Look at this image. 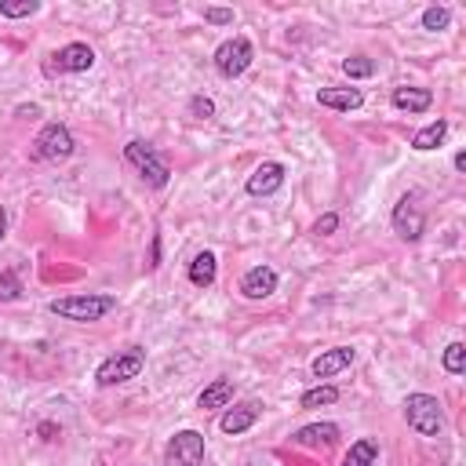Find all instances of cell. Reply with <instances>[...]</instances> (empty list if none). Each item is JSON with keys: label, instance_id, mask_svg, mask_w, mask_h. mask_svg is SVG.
<instances>
[{"label": "cell", "instance_id": "obj_26", "mask_svg": "<svg viewBox=\"0 0 466 466\" xmlns=\"http://www.w3.org/2000/svg\"><path fill=\"white\" fill-rule=\"evenodd\" d=\"M22 295V277L15 269H4L0 273V302H15Z\"/></svg>", "mask_w": 466, "mask_h": 466}, {"label": "cell", "instance_id": "obj_27", "mask_svg": "<svg viewBox=\"0 0 466 466\" xmlns=\"http://www.w3.org/2000/svg\"><path fill=\"white\" fill-rule=\"evenodd\" d=\"M189 116L211 120V116H215V102H211L208 95H193V98H189Z\"/></svg>", "mask_w": 466, "mask_h": 466}, {"label": "cell", "instance_id": "obj_2", "mask_svg": "<svg viewBox=\"0 0 466 466\" xmlns=\"http://www.w3.org/2000/svg\"><path fill=\"white\" fill-rule=\"evenodd\" d=\"M142 368H146V350H142V346H127V350L109 353V357L95 368V382H98V386H120V382L138 379Z\"/></svg>", "mask_w": 466, "mask_h": 466}, {"label": "cell", "instance_id": "obj_31", "mask_svg": "<svg viewBox=\"0 0 466 466\" xmlns=\"http://www.w3.org/2000/svg\"><path fill=\"white\" fill-rule=\"evenodd\" d=\"M36 113H40L36 106H22V109H18V116H36Z\"/></svg>", "mask_w": 466, "mask_h": 466}, {"label": "cell", "instance_id": "obj_5", "mask_svg": "<svg viewBox=\"0 0 466 466\" xmlns=\"http://www.w3.org/2000/svg\"><path fill=\"white\" fill-rule=\"evenodd\" d=\"M73 149H76V138L62 120L44 124L40 135L33 138V157L36 160H66V157H73Z\"/></svg>", "mask_w": 466, "mask_h": 466}, {"label": "cell", "instance_id": "obj_14", "mask_svg": "<svg viewBox=\"0 0 466 466\" xmlns=\"http://www.w3.org/2000/svg\"><path fill=\"white\" fill-rule=\"evenodd\" d=\"M255 422H258V404H255V400H244V404L226 408V415L218 419V430H222V433H229V437H237V433L251 430Z\"/></svg>", "mask_w": 466, "mask_h": 466}, {"label": "cell", "instance_id": "obj_11", "mask_svg": "<svg viewBox=\"0 0 466 466\" xmlns=\"http://www.w3.org/2000/svg\"><path fill=\"white\" fill-rule=\"evenodd\" d=\"M353 357H357L353 346H331V350H320V353L313 357L309 371H313V379H335L339 371H346V368L353 364Z\"/></svg>", "mask_w": 466, "mask_h": 466}, {"label": "cell", "instance_id": "obj_18", "mask_svg": "<svg viewBox=\"0 0 466 466\" xmlns=\"http://www.w3.org/2000/svg\"><path fill=\"white\" fill-rule=\"evenodd\" d=\"M186 277H189V284H193V288H211V284H215V277H218L215 251H197V255H193V262H189V269H186Z\"/></svg>", "mask_w": 466, "mask_h": 466}, {"label": "cell", "instance_id": "obj_24", "mask_svg": "<svg viewBox=\"0 0 466 466\" xmlns=\"http://www.w3.org/2000/svg\"><path fill=\"white\" fill-rule=\"evenodd\" d=\"M40 11V0H4L0 4V15L4 18H29Z\"/></svg>", "mask_w": 466, "mask_h": 466}, {"label": "cell", "instance_id": "obj_29", "mask_svg": "<svg viewBox=\"0 0 466 466\" xmlns=\"http://www.w3.org/2000/svg\"><path fill=\"white\" fill-rule=\"evenodd\" d=\"M335 229H339V215H335V211H324V215L313 222V233H317V237H331Z\"/></svg>", "mask_w": 466, "mask_h": 466}, {"label": "cell", "instance_id": "obj_6", "mask_svg": "<svg viewBox=\"0 0 466 466\" xmlns=\"http://www.w3.org/2000/svg\"><path fill=\"white\" fill-rule=\"evenodd\" d=\"M211 58H215V69H218L226 80H233V76L248 73V66L255 62V47H251L248 36H229V40H222V44L215 47Z\"/></svg>", "mask_w": 466, "mask_h": 466}, {"label": "cell", "instance_id": "obj_22", "mask_svg": "<svg viewBox=\"0 0 466 466\" xmlns=\"http://www.w3.org/2000/svg\"><path fill=\"white\" fill-rule=\"evenodd\" d=\"M339 400V390L335 386H313V390H306L302 397H299V408H320V404H335Z\"/></svg>", "mask_w": 466, "mask_h": 466}, {"label": "cell", "instance_id": "obj_30", "mask_svg": "<svg viewBox=\"0 0 466 466\" xmlns=\"http://www.w3.org/2000/svg\"><path fill=\"white\" fill-rule=\"evenodd\" d=\"M455 171H466V153H462V149L455 153Z\"/></svg>", "mask_w": 466, "mask_h": 466}, {"label": "cell", "instance_id": "obj_16", "mask_svg": "<svg viewBox=\"0 0 466 466\" xmlns=\"http://www.w3.org/2000/svg\"><path fill=\"white\" fill-rule=\"evenodd\" d=\"M433 106L430 87H393V109L400 113H426Z\"/></svg>", "mask_w": 466, "mask_h": 466}, {"label": "cell", "instance_id": "obj_32", "mask_svg": "<svg viewBox=\"0 0 466 466\" xmlns=\"http://www.w3.org/2000/svg\"><path fill=\"white\" fill-rule=\"evenodd\" d=\"M4 233H7V211L0 208V240H4Z\"/></svg>", "mask_w": 466, "mask_h": 466}, {"label": "cell", "instance_id": "obj_4", "mask_svg": "<svg viewBox=\"0 0 466 466\" xmlns=\"http://www.w3.org/2000/svg\"><path fill=\"white\" fill-rule=\"evenodd\" d=\"M124 160L138 171V178L146 182V186H153V189H164L167 182H171V167L164 164V157H157V149L149 146V142H142V138H131L127 146H124Z\"/></svg>", "mask_w": 466, "mask_h": 466}, {"label": "cell", "instance_id": "obj_1", "mask_svg": "<svg viewBox=\"0 0 466 466\" xmlns=\"http://www.w3.org/2000/svg\"><path fill=\"white\" fill-rule=\"evenodd\" d=\"M47 309L62 320H73V324H95L102 317H109L116 309V295H62V299H51Z\"/></svg>", "mask_w": 466, "mask_h": 466}, {"label": "cell", "instance_id": "obj_13", "mask_svg": "<svg viewBox=\"0 0 466 466\" xmlns=\"http://www.w3.org/2000/svg\"><path fill=\"white\" fill-rule=\"evenodd\" d=\"M317 106L350 113V109H360L364 106V91L360 87H320L317 91Z\"/></svg>", "mask_w": 466, "mask_h": 466}, {"label": "cell", "instance_id": "obj_7", "mask_svg": "<svg viewBox=\"0 0 466 466\" xmlns=\"http://www.w3.org/2000/svg\"><path fill=\"white\" fill-rule=\"evenodd\" d=\"M91 66H95V51H91L87 44L73 40V44H66V47H58V51H51V55H47V62H44V76L87 73Z\"/></svg>", "mask_w": 466, "mask_h": 466}, {"label": "cell", "instance_id": "obj_17", "mask_svg": "<svg viewBox=\"0 0 466 466\" xmlns=\"http://www.w3.org/2000/svg\"><path fill=\"white\" fill-rule=\"evenodd\" d=\"M229 400H233V382H229V379H215V382H208V386L197 393V408H200V411L229 408Z\"/></svg>", "mask_w": 466, "mask_h": 466}, {"label": "cell", "instance_id": "obj_10", "mask_svg": "<svg viewBox=\"0 0 466 466\" xmlns=\"http://www.w3.org/2000/svg\"><path fill=\"white\" fill-rule=\"evenodd\" d=\"M284 175H288V167H284L280 160H262V164L248 175L244 189H248V197H269V193H277V189L284 186Z\"/></svg>", "mask_w": 466, "mask_h": 466}, {"label": "cell", "instance_id": "obj_12", "mask_svg": "<svg viewBox=\"0 0 466 466\" xmlns=\"http://www.w3.org/2000/svg\"><path fill=\"white\" fill-rule=\"evenodd\" d=\"M277 291V269L273 266H251L244 277H240V295L258 302V299H269Z\"/></svg>", "mask_w": 466, "mask_h": 466}, {"label": "cell", "instance_id": "obj_19", "mask_svg": "<svg viewBox=\"0 0 466 466\" xmlns=\"http://www.w3.org/2000/svg\"><path fill=\"white\" fill-rule=\"evenodd\" d=\"M444 138H448V120H430L426 127H419V131L411 135V149H415V153H430V149H437Z\"/></svg>", "mask_w": 466, "mask_h": 466}, {"label": "cell", "instance_id": "obj_21", "mask_svg": "<svg viewBox=\"0 0 466 466\" xmlns=\"http://www.w3.org/2000/svg\"><path fill=\"white\" fill-rule=\"evenodd\" d=\"M441 364L448 375H462L466 371V346L462 342H448L444 353H441Z\"/></svg>", "mask_w": 466, "mask_h": 466}, {"label": "cell", "instance_id": "obj_9", "mask_svg": "<svg viewBox=\"0 0 466 466\" xmlns=\"http://www.w3.org/2000/svg\"><path fill=\"white\" fill-rule=\"evenodd\" d=\"M200 462H204V433L200 430L171 433L164 448V466H200Z\"/></svg>", "mask_w": 466, "mask_h": 466}, {"label": "cell", "instance_id": "obj_3", "mask_svg": "<svg viewBox=\"0 0 466 466\" xmlns=\"http://www.w3.org/2000/svg\"><path fill=\"white\" fill-rule=\"evenodd\" d=\"M404 422L419 437H437L444 430V408L433 393H408L404 397Z\"/></svg>", "mask_w": 466, "mask_h": 466}, {"label": "cell", "instance_id": "obj_23", "mask_svg": "<svg viewBox=\"0 0 466 466\" xmlns=\"http://www.w3.org/2000/svg\"><path fill=\"white\" fill-rule=\"evenodd\" d=\"M422 29H430V33H437V29H448V22H451V11L444 7V4H433V7H426L422 11Z\"/></svg>", "mask_w": 466, "mask_h": 466}, {"label": "cell", "instance_id": "obj_8", "mask_svg": "<svg viewBox=\"0 0 466 466\" xmlns=\"http://www.w3.org/2000/svg\"><path fill=\"white\" fill-rule=\"evenodd\" d=\"M390 222H393V233H397L400 240H419V237L426 233V211H422V204H419V193H404V197L393 204Z\"/></svg>", "mask_w": 466, "mask_h": 466}, {"label": "cell", "instance_id": "obj_20", "mask_svg": "<svg viewBox=\"0 0 466 466\" xmlns=\"http://www.w3.org/2000/svg\"><path fill=\"white\" fill-rule=\"evenodd\" d=\"M375 462H379V441L375 437L353 441L350 451H346V459H342V466H375Z\"/></svg>", "mask_w": 466, "mask_h": 466}, {"label": "cell", "instance_id": "obj_28", "mask_svg": "<svg viewBox=\"0 0 466 466\" xmlns=\"http://www.w3.org/2000/svg\"><path fill=\"white\" fill-rule=\"evenodd\" d=\"M204 22H211V25H233V7H204Z\"/></svg>", "mask_w": 466, "mask_h": 466}, {"label": "cell", "instance_id": "obj_25", "mask_svg": "<svg viewBox=\"0 0 466 466\" xmlns=\"http://www.w3.org/2000/svg\"><path fill=\"white\" fill-rule=\"evenodd\" d=\"M342 73H346L350 80H364V76H371V73H375V62H371V58H364V55H353V58H346V62H342Z\"/></svg>", "mask_w": 466, "mask_h": 466}, {"label": "cell", "instance_id": "obj_15", "mask_svg": "<svg viewBox=\"0 0 466 466\" xmlns=\"http://www.w3.org/2000/svg\"><path fill=\"white\" fill-rule=\"evenodd\" d=\"M299 448H331L335 441H339V426L335 422H309V426H302V430H295V437H291Z\"/></svg>", "mask_w": 466, "mask_h": 466}]
</instances>
